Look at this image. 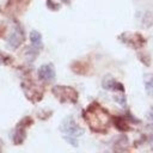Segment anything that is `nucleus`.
<instances>
[{
	"mask_svg": "<svg viewBox=\"0 0 153 153\" xmlns=\"http://www.w3.org/2000/svg\"><path fill=\"white\" fill-rule=\"evenodd\" d=\"M47 6H48L50 10H54V11H56V10H59V8H60V5L54 4L51 0H48V1H47Z\"/></svg>",
	"mask_w": 153,
	"mask_h": 153,
	"instance_id": "12",
	"label": "nucleus"
},
{
	"mask_svg": "<svg viewBox=\"0 0 153 153\" xmlns=\"http://www.w3.org/2000/svg\"><path fill=\"white\" fill-rule=\"evenodd\" d=\"M51 91L61 103H76L78 100V92L71 86L56 85Z\"/></svg>",
	"mask_w": 153,
	"mask_h": 153,
	"instance_id": "3",
	"label": "nucleus"
},
{
	"mask_svg": "<svg viewBox=\"0 0 153 153\" xmlns=\"http://www.w3.org/2000/svg\"><path fill=\"white\" fill-rule=\"evenodd\" d=\"M23 42H24V32H23V30H22L20 27H16V30L10 35L7 43H8L12 48L16 49V48H18Z\"/></svg>",
	"mask_w": 153,
	"mask_h": 153,
	"instance_id": "6",
	"label": "nucleus"
},
{
	"mask_svg": "<svg viewBox=\"0 0 153 153\" xmlns=\"http://www.w3.org/2000/svg\"><path fill=\"white\" fill-rule=\"evenodd\" d=\"M114 123L118 130H122V131L129 130V126L123 117H114Z\"/></svg>",
	"mask_w": 153,
	"mask_h": 153,
	"instance_id": "10",
	"label": "nucleus"
},
{
	"mask_svg": "<svg viewBox=\"0 0 153 153\" xmlns=\"http://www.w3.org/2000/svg\"><path fill=\"white\" fill-rule=\"evenodd\" d=\"M38 78L42 80V81H45V82H50L55 79V69H54V66L51 63H48V65H42L39 68H38Z\"/></svg>",
	"mask_w": 153,
	"mask_h": 153,
	"instance_id": "5",
	"label": "nucleus"
},
{
	"mask_svg": "<svg viewBox=\"0 0 153 153\" xmlns=\"http://www.w3.org/2000/svg\"><path fill=\"white\" fill-rule=\"evenodd\" d=\"M146 91L149 96H153V78H151L147 82H146Z\"/></svg>",
	"mask_w": 153,
	"mask_h": 153,
	"instance_id": "11",
	"label": "nucleus"
},
{
	"mask_svg": "<svg viewBox=\"0 0 153 153\" xmlns=\"http://www.w3.org/2000/svg\"><path fill=\"white\" fill-rule=\"evenodd\" d=\"M62 2H65V4H69L71 0H62Z\"/></svg>",
	"mask_w": 153,
	"mask_h": 153,
	"instance_id": "13",
	"label": "nucleus"
},
{
	"mask_svg": "<svg viewBox=\"0 0 153 153\" xmlns=\"http://www.w3.org/2000/svg\"><path fill=\"white\" fill-rule=\"evenodd\" d=\"M103 87L104 88H106V90H112V91H123L124 88H123V86H122V84H120V82H117L116 80H114L112 78H106V79H104V81H103Z\"/></svg>",
	"mask_w": 153,
	"mask_h": 153,
	"instance_id": "7",
	"label": "nucleus"
},
{
	"mask_svg": "<svg viewBox=\"0 0 153 153\" xmlns=\"http://www.w3.org/2000/svg\"><path fill=\"white\" fill-rule=\"evenodd\" d=\"M84 118L88 123L90 128L97 133H105L111 122L108 111L97 103H92L84 111Z\"/></svg>",
	"mask_w": 153,
	"mask_h": 153,
	"instance_id": "1",
	"label": "nucleus"
},
{
	"mask_svg": "<svg viewBox=\"0 0 153 153\" xmlns=\"http://www.w3.org/2000/svg\"><path fill=\"white\" fill-rule=\"evenodd\" d=\"M24 128H25L24 126L18 124V127H17L14 134H13V141H14L16 145H20V143H23V141H24V139H25V136H26V135H25V129H24Z\"/></svg>",
	"mask_w": 153,
	"mask_h": 153,
	"instance_id": "8",
	"label": "nucleus"
},
{
	"mask_svg": "<svg viewBox=\"0 0 153 153\" xmlns=\"http://www.w3.org/2000/svg\"><path fill=\"white\" fill-rule=\"evenodd\" d=\"M60 130H61L65 135H67V136H65V139H66L67 141H69L72 145H74V146H78V142L74 140V137L80 136V135H82V133H84V129H82L81 127H79V126L76 124V122L74 121V118L71 117V116L66 117V118L62 121L61 127H60Z\"/></svg>",
	"mask_w": 153,
	"mask_h": 153,
	"instance_id": "2",
	"label": "nucleus"
},
{
	"mask_svg": "<svg viewBox=\"0 0 153 153\" xmlns=\"http://www.w3.org/2000/svg\"><path fill=\"white\" fill-rule=\"evenodd\" d=\"M120 39L134 49H139L146 43V39L137 32H124L120 36Z\"/></svg>",
	"mask_w": 153,
	"mask_h": 153,
	"instance_id": "4",
	"label": "nucleus"
},
{
	"mask_svg": "<svg viewBox=\"0 0 153 153\" xmlns=\"http://www.w3.org/2000/svg\"><path fill=\"white\" fill-rule=\"evenodd\" d=\"M30 41L32 43V47L35 49H41L42 48V36L38 31L33 30L30 32Z\"/></svg>",
	"mask_w": 153,
	"mask_h": 153,
	"instance_id": "9",
	"label": "nucleus"
}]
</instances>
